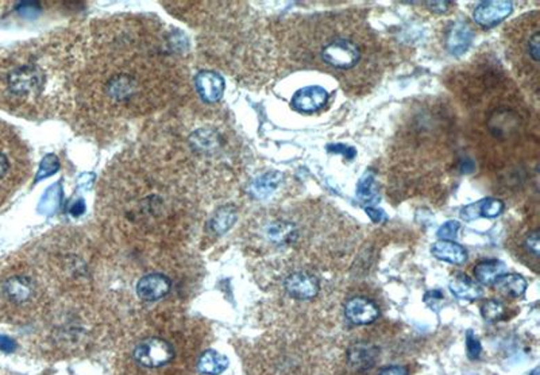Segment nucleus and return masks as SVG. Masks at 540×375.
Here are the masks:
<instances>
[{"instance_id":"11","label":"nucleus","mask_w":540,"mask_h":375,"mask_svg":"<svg viewBox=\"0 0 540 375\" xmlns=\"http://www.w3.org/2000/svg\"><path fill=\"white\" fill-rule=\"evenodd\" d=\"M284 289L289 297L299 301H308L313 300L319 294L320 283L313 274L308 272H295L285 278Z\"/></svg>"},{"instance_id":"32","label":"nucleus","mask_w":540,"mask_h":375,"mask_svg":"<svg viewBox=\"0 0 540 375\" xmlns=\"http://www.w3.org/2000/svg\"><path fill=\"white\" fill-rule=\"evenodd\" d=\"M327 150H329V153L342 154V156H343L345 158H347V160H352V158L357 156L355 149H352L350 146H346V144H341V143L329 144V146H327Z\"/></svg>"},{"instance_id":"36","label":"nucleus","mask_w":540,"mask_h":375,"mask_svg":"<svg viewBox=\"0 0 540 375\" xmlns=\"http://www.w3.org/2000/svg\"><path fill=\"white\" fill-rule=\"evenodd\" d=\"M427 6L429 7L431 11L438 12V14H443L450 10L452 3L451 1H432V3H427Z\"/></svg>"},{"instance_id":"33","label":"nucleus","mask_w":540,"mask_h":375,"mask_svg":"<svg viewBox=\"0 0 540 375\" xmlns=\"http://www.w3.org/2000/svg\"><path fill=\"white\" fill-rule=\"evenodd\" d=\"M365 212H366L368 216L372 219V222H373V223H377V224L385 223V222L388 220L385 212L382 211V210H379V208H376V207H366V208H365Z\"/></svg>"},{"instance_id":"10","label":"nucleus","mask_w":540,"mask_h":375,"mask_svg":"<svg viewBox=\"0 0 540 375\" xmlns=\"http://www.w3.org/2000/svg\"><path fill=\"white\" fill-rule=\"evenodd\" d=\"M263 236L275 246H293L300 236V228L288 217L276 216L263 226Z\"/></svg>"},{"instance_id":"34","label":"nucleus","mask_w":540,"mask_h":375,"mask_svg":"<svg viewBox=\"0 0 540 375\" xmlns=\"http://www.w3.org/2000/svg\"><path fill=\"white\" fill-rule=\"evenodd\" d=\"M15 350H17V343L11 338L6 335H0V351L11 353Z\"/></svg>"},{"instance_id":"14","label":"nucleus","mask_w":540,"mask_h":375,"mask_svg":"<svg viewBox=\"0 0 540 375\" xmlns=\"http://www.w3.org/2000/svg\"><path fill=\"white\" fill-rule=\"evenodd\" d=\"M474 31L468 22L457 21L447 27L445 45L446 49L455 57L465 54L473 44Z\"/></svg>"},{"instance_id":"30","label":"nucleus","mask_w":540,"mask_h":375,"mask_svg":"<svg viewBox=\"0 0 540 375\" xmlns=\"http://www.w3.org/2000/svg\"><path fill=\"white\" fill-rule=\"evenodd\" d=\"M523 244H524L525 250H527L534 258H539V231H538V230L531 231L530 234L527 235Z\"/></svg>"},{"instance_id":"24","label":"nucleus","mask_w":540,"mask_h":375,"mask_svg":"<svg viewBox=\"0 0 540 375\" xmlns=\"http://www.w3.org/2000/svg\"><path fill=\"white\" fill-rule=\"evenodd\" d=\"M229 367V359L219 352L206 351L197 362L199 373L204 375L222 374Z\"/></svg>"},{"instance_id":"17","label":"nucleus","mask_w":540,"mask_h":375,"mask_svg":"<svg viewBox=\"0 0 540 375\" xmlns=\"http://www.w3.org/2000/svg\"><path fill=\"white\" fill-rule=\"evenodd\" d=\"M379 350L373 344L355 343L347 351V363L352 372L365 373L375 367L378 360Z\"/></svg>"},{"instance_id":"29","label":"nucleus","mask_w":540,"mask_h":375,"mask_svg":"<svg viewBox=\"0 0 540 375\" xmlns=\"http://www.w3.org/2000/svg\"><path fill=\"white\" fill-rule=\"evenodd\" d=\"M461 228V224L455 220H450L445 223L436 233V236L441 239V240H452L457 238L458 231Z\"/></svg>"},{"instance_id":"21","label":"nucleus","mask_w":540,"mask_h":375,"mask_svg":"<svg viewBox=\"0 0 540 375\" xmlns=\"http://www.w3.org/2000/svg\"><path fill=\"white\" fill-rule=\"evenodd\" d=\"M505 263L498 259L482 260L474 267L475 281L485 286H492L502 274H505Z\"/></svg>"},{"instance_id":"19","label":"nucleus","mask_w":540,"mask_h":375,"mask_svg":"<svg viewBox=\"0 0 540 375\" xmlns=\"http://www.w3.org/2000/svg\"><path fill=\"white\" fill-rule=\"evenodd\" d=\"M197 88L206 101L213 103L222 97L224 91V81L218 73L204 72L197 77Z\"/></svg>"},{"instance_id":"28","label":"nucleus","mask_w":540,"mask_h":375,"mask_svg":"<svg viewBox=\"0 0 540 375\" xmlns=\"http://www.w3.org/2000/svg\"><path fill=\"white\" fill-rule=\"evenodd\" d=\"M478 204V212H480V217H497L500 216L505 206L501 200L498 199H493V197H488V199H484L481 201L477 203Z\"/></svg>"},{"instance_id":"22","label":"nucleus","mask_w":540,"mask_h":375,"mask_svg":"<svg viewBox=\"0 0 540 375\" xmlns=\"http://www.w3.org/2000/svg\"><path fill=\"white\" fill-rule=\"evenodd\" d=\"M281 183L282 174L280 172H276V170L268 172V173L259 176L257 180H254L252 183L250 192L256 199L262 200V199L269 197L272 193H275V190L280 187Z\"/></svg>"},{"instance_id":"12","label":"nucleus","mask_w":540,"mask_h":375,"mask_svg":"<svg viewBox=\"0 0 540 375\" xmlns=\"http://www.w3.org/2000/svg\"><path fill=\"white\" fill-rule=\"evenodd\" d=\"M514 11V3L507 0H489L481 1L473 12L475 24L484 28L494 27L504 19H507Z\"/></svg>"},{"instance_id":"37","label":"nucleus","mask_w":540,"mask_h":375,"mask_svg":"<svg viewBox=\"0 0 540 375\" xmlns=\"http://www.w3.org/2000/svg\"><path fill=\"white\" fill-rule=\"evenodd\" d=\"M439 300H443V293L441 290H431V292L425 293V296H424V301L427 304H431V303H435Z\"/></svg>"},{"instance_id":"16","label":"nucleus","mask_w":540,"mask_h":375,"mask_svg":"<svg viewBox=\"0 0 540 375\" xmlns=\"http://www.w3.org/2000/svg\"><path fill=\"white\" fill-rule=\"evenodd\" d=\"M172 288L170 280L161 273H152L137 282V294L143 301H157L169 294Z\"/></svg>"},{"instance_id":"15","label":"nucleus","mask_w":540,"mask_h":375,"mask_svg":"<svg viewBox=\"0 0 540 375\" xmlns=\"http://www.w3.org/2000/svg\"><path fill=\"white\" fill-rule=\"evenodd\" d=\"M345 315L355 326H368L378 319L379 309L366 297H352L345 305Z\"/></svg>"},{"instance_id":"7","label":"nucleus","mask_w":540,"mask_h":375,"mask_svg":"<svg viewBox=\"0 0 540 375\" xmlns=\"http://www.w3.org/2000/svg\"><path fill=\"white\" fill-rule=\"evenodd\" d=\"M507 45L512 65L517 74L530 78V84H534L538 91L539 78V14L538 11L525 14L515 24L505 28Z\"/></svg>"},{"instance_id":"1","label":"nucleus","mask_w":540,"mask_h":375,"mask_svg":"<svg viewBox=\"0 0 540 375\" xmlns=\"http://www.w3.org/2000/svg\"><path fill=\"white\" fill-rule=\"evenodd\" d=\"M152 22L117 19L92 30L73 54L69 88L90 122L113 126L163 107L179 91L183 64ZM74 47V45H73Z\"/></svg>"},{"instance_id":"25","label":"nucleus","mask_w":540,"mask_h":375,"mask_svg":"<svg viewBox=\"0 0 540 375\" xmlns=\"http://www.w3.org/2000/svg\"><path fill=\"white\" fill-rule=\"evenodd\" d=\"M357 197L365 204H375L379 199L376 177L373 173H365L357 184Z\"/></svg>"},{"instance_id":"31","label":"nucleus","mask_w":540,"mask_h":375,"mask_svg":"<svg viewBox=\"0 0 540 375\" xmlns=\"http://www.w3.org/2000/svg\"><path fill=\"white\" fill-rule=\"evenodd\" d=\"M466 350L470 359H478L482 352V346L478 338H475V335L471 331L466 333Z\"/></svg>"},{"instance_id":"3","label":"nucleus","mask_w":540,"mask_h":375,"mask_svg":"<svg viewBox=\"0 0 540 375\" xmlns=\"http://www.w3.org/2000/svg\"><path fill=\"white\" fill-rule=\"evenodd\" d=\"M296 33L292 40L296 60L329 72L345 90L375 85L378 45L362 19L345 14L318 15L303 21Z\"/></svg>"},{"instance_id":"26","label":"nucleus","mask_w":540,"mask_h":375,"mask_svg":"<svg viewBox=\"0 0 540 375\" xmlns=\"http://www.w3.org/2000/svg\"><path fill=\"white\" fill-rule=\"evenodd\" d=\"M235 219H236V213H235L234 208H231V207L222 208L212 219V231L218 235L224 234L226 231H229L233 227Z\"/></svg>"},{"instance_id":"8","label":"nucleus","mask_w":540,"mask_h":375,"mask_svg":"<svg viewBox=\"0 0 540 375\" xmlns=\"http://www.w3.org/2000/svg\"><path fill=\"white\" fill-rule=\"evenodd\" d=\"M30 170L27 147L10 126L0 122V206L24 185Z\"/></svg>"},{"instance_id":"18","label":"nucleus","mask_w":540,"mask_h":375,"mask_svg":"<svg viewBox=\"0 0 540 375\" xmlns=\"http://www.w3.org/2000/svg\"><path fill=\"white\" fill-rule=\"evenodd\" d=\"M431 254L435 258L445 260L452 265H462L468 259V251L464 246L455 243L454 240H439L432 244Z\"/></svg>"},{"instance_id":"23","label":"nucleus","mask_w":540,"mask_h":375,"mask_svg":"<svg viewBox=\"0 0 540 375\" xmlns=\"http://www.w3.org/2000/svg\"><path fill=\"white\" fill-rule=\"evenodd\" d=\"M494 289L505 297L518 299L525 293L527 281L518 274H502L493 283Z\"/></svg>"},{"instance_id":"27","label":"nucleus","mask_w":540,"mask_h":375,"mask_svg":"<svg viewBox=\"0 0 540 375\" xmlns=\"http://www.w3.org/2000/svg\"><path fill=\"white\" fill-rule=\"evenodd\" d=\"M505 313H507L505 305L496 299L485 301L481 306V315L489 323H496V322L502 320L505 317Z\"/></svg>"},{"instance_id":"4","label":"nucleus","mask_w":540,"mask_h":375,"mask_svg":"<svg viewBox=\"0 0 540 375\" xmlns=\"http://www.w3.org/2000/svg\"><path fill=\"white\" fill-rule=\"evenodd\" d=\"M67 50L38 41L0 50V108L21 117L50 115L71 78Z\"/></svg>"},{"instance_id":"6","label":"nucleus","mask_w":540,"mask_h":375,"mask_svg":"<svg viewBox=\"0 0 540 375\" xmlns=\"http://www.w3.org/2000/svg\"><path fill=\"white\" fill-rule=\"evenodd\" d=\"M514 94H505L488 101V107L484 111V134L482 141L486 142L485 150L500 149V156L514 151L518 147L527 131V114L524 106Z\"/></svg>"},{"instance_id":"13","label":"nucleus","mask_w":540,"mask_h":375,"mask_svg":"<svg viewBox=\"0 0 540 375\" xmlns=\"http://www.w3.org/2000/svg\"><path fill=\"white\" fill-rule=\"evenodd\" d=\"M329 101V92L319 87L311 85L299 90L293 94L291 106L300 114H313L322 110Z\"/></svg>"},{"instance_id":"35","label":"nucleus","mask_w":540,"mask_h":375,"mask_svg":"<svg viewBox=\"0 0 540 375\" xmlns=\"http://www.w3.org/2000/svg\"><path fill=\"white\" fill-rule=\"evenodd\" d=\"M378 375H409V372L405 366H389L381 369Z\"/></svg>"},{"instance_id":"5","label":"nucleus","mask_w":540,"mask_h":375,"mask_svg":"<svg viewBox=\"0 0 540 375\" xmlns=\"http://www.w3.org/2000/svg\"><path fill=\"white\" fill-rule=\"evenodd\" d=\"M44 293L40 270L28 260L14 257L0 266V315L17 317L35 310Z\"/></svg>"},{"instance_id":"9","label":"nucleus","mask_w":540,"mask_h":375,"mask_svg":"<svg viewBox=\"0 0 540 375\" xmlns=\"http://www.w3.org/2000/svg\"><path fill=\"white\" fill-rule=\"evenodd\" d=\"M134 359L138 365L147 369H158L167 365L173 356L174 350L170 343L160 338H149L142 340L134 350Z\"/></svg>"},{"instance_id":"2","label":"nucleus","mask_w":540,"mask_h":375,"mask_svg":"<svg viewBox=\"0 0 540 375\" xmlns=\"http://www.w3.org/2000/svg\"><path fill=\"white\" fill-rule=\"evenodd\" d=\"M97 203L101 215L133 235L169 234L192 212L180 172L152 154L117 161L103 176Z\"/></svg>"},{"instance_id":"20","label":"nucleus","mask_w":540,"mask_h":375,"mask_svg":"<svg viewBox=\"0 0 540 375\" xmlns=\"http://www.w3.org/2000/svg\"><path fill=\"white\" fill-rule=\"evenodd\" d=\"M451 293L462 300L475 301L484 296V290L478 282L473 281L466 274H458L450 282Z\"/></svg>"},{"instance_id":"38","label":"nucleus","mask_w":540,"mask_h":375,"mask_svg":"<svg viewBox=\"0 0 540 375\" xmlns=\"http://www.w3.org/2000/svg\"><path fill=\"white\" fill-rule=\"evenodd\" d=\"M539 372H540L539 367H537V369H535V370H534V372H532V373H531V374L530 375H539Z\"/></svg>"}]
</instances>
